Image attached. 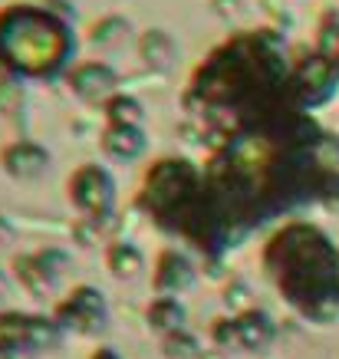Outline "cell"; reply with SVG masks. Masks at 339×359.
<instances>
[{
  "mask_svg": "<svg viewBox=\"0 0 339 359\" xmlns=\"http://www.w3.org/2000/svg\"><path fill=\"white\" fill-rule=\"evenodd\" d=\"M237 339H241V349H251V353H263V349L274 343L277 327L274 320L263 313V310H244L237 320Z\"/></svg>",
  "mask_w": 339,
  "mask_h": 359,
  "instance_id": "30bf717a",
  "label": "cell"
},
{
  "mask_svg": "<svg viewBox=\"0 0 339 359\" xmlns=\"http://www.w3.org/2000/svg\"><path fill=\"white\" fill-rule=\"evenodd\" d=\"M46 165H50V155L33 142H13L4 152V172H11L13 178H40Z\"/></svg>",
  "mask_w": 339,
  "mask_h": 359,
  "instance_id": "9c48e42d",
  "label": "cell"
},
{
  "mask_svg": "<svg viewBox=\"0 0 339 359\" xmlns=\"http://www.w3.org/2000/svg\"><path fill=\"white\" fill-rule=\"evenodd\" d=\"M145 320H148V327L152 330H158L162 337H168V333L185 330V306L178 304L175 297H158V300L148 306Z\"/></svg>",
  "mask_w": 339,
  "mask_h": 359,
  "instance_id": "4fadbf2b",
  "label": "cell"
},
{
  "mask_svg": "<svg viewBox=\"0 0 339 359\" xmlns=\"http://www.w3.org/2000/svg\"><path fill=\"white\" fill-rule=\"evenodd\" d=\"M139 50H142V60L152 69H172V63L178 60V46L175 40L168 36L165 30H148L142 33V40H139Z\"/></svg>",
  "mask_w": 339,
  "mask_h": 359,
  "instance_id": "8fae6325",
  "label": "cell"
},
{
  "mask_svg": "<svg viewBox=\"0 0 339 359\" xmlns=\"http://www.w3.org/2000/svg\"><path fill=\"white\" fill-rule=\"evenodd\" d=\"M11 234H13V228L7 224V218L0 215V244H4V241H11Z\"/></svg>",
  "mask_w": 339,
  "mask_h": 359,
  "instance_id": "d4e9b609",
  "label": "cell"
},
{
  "mask_svg": "<svg viewBox=\"0 0 339 359\" xmlns=\"http://www.w3.org/2000/svg\"><path fill=\"white\" fill-rule=\"evenodd\" d=\"M319 53L323 56H339V23L336 17H329L326 23H323V30H319Z\"/></svg>",
  "mask_w": 339,
  "mask_h": 359,
  "instance_id": "7402d4cb",
  "label": "cell"
},
{
  "mask_svg": "<svg viewBox=\"0 0 339 359\" xmlns=\"http://www.w3.org/2000/svg\"><path fill=\"white\" fill-rule=\"evenodd\" d=\"M162 356L165 359H198L201 349H198V339L191 337V333L178 330V333L162 337Z\"/></svg>",
  "mask_w": 339,
  "mask_h": 359,
  "instance_id": "2e32d148",
  "label": "cell"
},
{
  "mask_svg": "<svg viewBox=\"0 0 339 359\" xmlns=\"http://www.w3.org/2000/svg\"><path fill=\"white\" fill-rule=\"evenodd\" d=\"M33 323L30 313H0V346L7 349H30L33 346Z\"/></svg>",
  "mask_w": 339,
  "mask_h": 359,
  "instance_id": "7c38bea8",
  "label": "cell"
},
{
  "mask_svg": "<svg viewBox=\"0 0 339 359\" xmlns=\"http://www.w3.org/2000/svg\"><path fill=\"white\" fill-rule=\"evenodd\" d=\"M106 152L109 155H119V158H135V155L145 149V135L139 126H109L106 129Z\"/></svg>",
  "mask_w": 339,
  "mask_h": 359,
  "instance_id": "5bb4252c",
  "label": "cell"
},
{
  "mask_svg": "<svg viewBox=\"0 0 339 359\" xmlns=\"http://www.w3.org/2000/svg\"><path fill=\"white\" fill-rule=\"evenodd\" d=\"M106 261H109V271L116 273V277L129 280V277H135V273H139V267H142V254L132 248V244H112Z\"/></svg>",
  "mask_w": 339,
  "mask_h": 359,
  "instance_id": "9a60e30c",
  "label": "cell"
},
{
  "mask_svg": "<svg viewBox=\"0 0 339 359\" xmlns=\"http://www.w3.org/2000/svg\"><path fill=\"white\" fill-rule=\"evenodd\" d=\"M109 122L112 126H139V122H142V106L132 96H112L109 99Z\"/></svg>",
  "mask_w": 339,
  "mask_h": 359,
  "instance_id": "ac0fdd59",
  "label": "cell"
},
{
  "mask_svg": "<svg viewBox=\"0 0 339 359\" xmlns=\"http://www.w3.org/2000/svg\"><path fill=\"white\" fill-rule=\"evenodd\" d=\"M211 337H214L218 349H241V339H237V323H234V320H214Z\"/></svg>",
  "mask_w": 339,
  "mask_h": 359,
  "instance_id": "44dd1931",
  "label": "cell"
},
{
  "mask_svg": "<svg viewBox=\"0 0 339 359\" xmlns=\"http://www.w3.org/2000/svg\"><path fill=\"white\" fill-rule=\"evenodd\" d=\"M92 359H122V356H119V353H116V349L102 346V349H96V353H92Z\"/></svg>",
  "mask_w": 339,
  "mask_h": 359,
  "instance_id": "cb8c5ba5",
  "label": "cell"
},
{
  "mask_svg": "<svg viewBox=\"0 0 339 359\" xmlns=\"http://www.w3.org/2000/svg\"><path fill=\"white\" fill-rule=\"evenodd\" d=\"M198 201L195 188V168L181 158H168V162H155L152 172L145 175L142 188V205L152 211L155 218L175 224L178 218H188V211Z\"/></svg>",
  "mask_w": 339,
  "mask_h": 359,
  "instance_id": "3957f363",
  "label": "cell"
},
{
  "mask_svg": "<svg viewBox=\"0 0 339 359\" xmlns=\"http://www.w3.org/2000/svg\"><path fill=\"white\" fill-rule=\"evenodd\" d=\"M112 178L106 168L99 165H83L73 178H69V198L79 211H86L92 221H106L112 211Z\"/></svg>",
  "mask_w": 339,
  "mask_h": 359,
  "instance_id": "8992f818",
  "label": "cell"
},
{
  "mask_svg": "<svg viewBox=\"0 0 339 359\" xmlns=\"http://www.w3.org/2000/svg\"><path fill=\"white\" fill-rule=\"evenodd\" d=\"M241 294L247 297V287H241V283H234V287L228 290V304H230V306H241Z\"/></svg>",
  "mask_w": 339,
  "mask_h": 359,
  "instance_id": "603a6c76",
  "label": "cell"
},
{
  "mask_svg": "<svg viewBox=\"0 0 339 359\" xmlns=\"http://www.w3.org/2000/svg\"><path fill=\"white\" fill-rule=\"evenodd\" d=\"M106 320H109V306L96 287H76L56 306V323L73 333H102Z\"/></svg>",
  "mask_w": 339,
  "mask_h": 359,
  "instance_id": "277c9868",
  "label": "cell"
},
{
  "mask_svg": "<svg viewBox=\"0 0 339 359\" xmlns=\"http://www.w3.org/2000/svg\"><path fill=\"white\" fill-rule=\"evenodd\" d=\"M129 33V23L122 17H106L92 27V43L99 46H109V43H122V36Z\"/></svg>",
  "mask_w": 339,
  "mask_h": 359,
  "instance_id": "d6986e66",
  "label": "cell"
},
{
  "mask_svg": "<svg viewBox=\"0 0 339 359\" xmlns=\"http://www.w3.org/2000/svg\"><path fill=\"white\" fill-rule=\"evenodd\" d=\"M13 267H17V277L23 280V287H27V290H33L36 297L50 294V287H53V283L46 280V273L40 271L36 257H17V264H13Z\"/></svg>",
  "mask_w": 339,
  "mask_h": 359,
  "instance_id": "e0dca14e",
  "label": "cell"
},
{
  "mask_svg": "<svg viewBox=\"0 0 339 359\" xmlns=\"http://www.w3.org/2000/svg\"><path fill=\"white\" fill-rule=\"evenodd\" d=\"M267 271L277 277L290 304L310 320L329 323L339 316V254L310 224H290L263 250Z\"/></svg>",
  "mask_w": 339,
  "mask_h": 359,
  "instance_id": "6da1fadb",
  "label": "cell"
},
{
  "mask_svg": "<svg viewBox=\"0 0 339 359\" xmlns=\"http://www.w3.org/2000/svg\"><path fill=\"white\" fill-rule=\"evenodd\" d=\"M4 297H7V283H4V277H0V306H4Z\"/></svg>",
  "mask_w": 339,
  "mask_h": 359,
  "instance_id": "4316f807",
  "label": "cell"
},
{
  "mask_svg": "<svg viewBox=\"0 0 339 359\" xmlns=\"http://www.w3.org/2000/svg\"><path fill=\"white\" fill-rule=\"evenodd\" d=\"M36 264H40V271L46 273V280L56 283L66 273V267H69V257L60 254V250H40V254H36Z\"/></svg>",
  "mask_w": 339,
  "mask_h": 359,
  "instance_id": "ffe728a7",
  "label": "cell"
},
{
  "mask_svg": "<svg viewBox=\"0 0 339 359\" xmlns=\"http://www.w3.org/2000/svg\"><path fill=\"white\" fill-rule=\"evenodd\" d=\"M0 359H13V349H7V346H0Z\"/></svg>",
  "mask_w": 339,
  "mask_h": 359,
  "instance_id": "484cf974",
  "label": "cell"
},
{
  "mask_svg": "<svg viewBox=\"0 0 339 359\" xmlns=\"http://www.w3.org/2000/svg\"><path fill=\"white\" fill-rule=\"evenodd\" d=\"M195 271H191V261H188L185 254H178V250H165L158 264H155V290L165 297L178 294V290H185L188 283H191Z\"/></svg>",
  "mask_w": 339,
  "mask_h": 359,
  "instance_id": "ba28073f",
  "label": "cell"
},
{
  "mask_svg": "<svg viewBox=\"0 0 339 359\" xmlns=\"http://www.w3.org/2000/svg\"><path fill=\"white\" fill-rule=\"evenodd\" d=\"M73 53V36L56 13L17 4L0 13V63L30 76H53Z\"/></svg>",
  "mask_w": 339,
  "mask_h": 359,
  "instance_id": "7a4b0ae2",
  "label": "cell"
},
{
  "mask_svg": "<svg viewBox=\"0 0 339 359\" xmlns=\"http://www.w3.org/2000/svg\"><path fill=\"white\" fill-rule=\"evenodd\" d=\"M116 83H119V76H116L106 63H86V66H79L76 73L69 76L73 93H76L79 99H86V102H99V99L112 96Z\"/></svg>",
  "mask_w": 339,
  "mask_h": 359,
  "instance_id": "52a82bcc",
  "label": "cell"
},
{
  "mask_svg": "<svg viewBox=\"0 0 339 359\" xmlns=\"http://www.w3.org/2000/svg\"><path fill=\"white\" fill-rule=\"evenodd\" d=\"M339 79V63L329 60V56L317 53L300 60V66L293 69V86H290V96L296 99V106H317V102H326L336 89Z\"/></svg>",
  "mask_w": 339,
  "mask_h": 359,
  "instance_id": "5b68a950",
  "label": "cell"
}]
</instances>
